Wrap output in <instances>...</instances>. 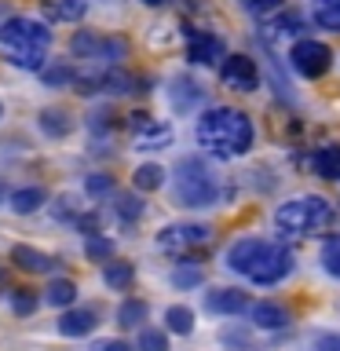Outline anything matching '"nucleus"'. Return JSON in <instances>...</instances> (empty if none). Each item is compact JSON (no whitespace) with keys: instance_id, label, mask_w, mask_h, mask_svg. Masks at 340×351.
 Listing matches in <instances>:
<instances>
[{"instance_id":"obj_1","label":"nucleus","mask_w":340,"mask_h":351,"mask_svg":"<svg viewBox=\"0 0 340 351\" xmlns=\"http://www.w3.org/2000/svg\"><path fill=\"white\" fill-rule=\"evenodd\" d=\"M227 267L252 285H278L293 271V252L282 241L267 238H238L227 249Z\"/></svg>"},{"instance_id":"obj_2","label":"nucleus","mask_w":340,"mask_h":351,"mask_svg":"<svg viewBox=\"0 0 340 351\" xmlns=\"http://www.w3.org/2000/svg\"><path fill=\"white\" fill-rule=\"evenodd\" d=\"M197 143L216 158H241L252 150V121L234 106H212L197 117Z\"/></svg>"},{"instance_id":"obj_3","label":"nucleus","mask_w":340,"mask_h":351,"mask_svg":"<svg viewBox=\"0 0 340 351\" xmlns=\"http://www.w3.org/2000/svg\"><path fill=\"white\" fill-rule=\"evenodd\" d=\"M48 44H51V29L37 19L19 15L0 26V48H4L8 62L19 66V70H40L44 55H48Z\"/></svg>"},{"instance_id":"obj_4","label":"nucleus","mask_w":340,"mask_h":351,"mask_svg":"<svg viewBox=\"0 0 340 351\" xmlns=\"http://www.w3.org/2000/svg\"><path fill=\"white\" fill-rule=\"evenodd\" d=\"M172 186H175L180 205L186 208H212L219 202V194H223L219 176L212 172V165L205 158H183L172 172Z\"/></svg>"},{"instance_id":"obj_5","label":"nucleus","mask_w":340,"mask_h":351,"mask_svg":"<svg viewBox=\"0 0 340 351\" xmlns=\"http://www.w3.org/2000/svg\"><path fill=\"white\" fill-rule=\"evenodd\" d=\"M333 223V205L318 194H307V197H293V202H282L274 208V227L289 238H307V234H318Z\"/></svg>"},{"instance_id":"obj_6","label":"nucleus","mask_w":340,"mask_h":351,"mask_svg":"<svg viewBox=\"0 0 340 351\" xmlns=\"http://www.w3.org/2000/svg\"><path fill=\"white\" fill-rule=\"evenodd\" d=\"M70 51L77 59H88V62H99V66H117L121 59L128 55V44L121 37H103V33H77L70 40Z\"/></svg>"},{"instance_id":"obj_7","label":"nucleus","mask_w":340,"mask_h":351,"mask_svg":"<svg viewBox=\"0 0 340 351\" xmlns=\"http://www.w3.org/2000/svg\"><path fill=\"white\" fill-rule=\"evenodd\" d=\"M208 238H212V227H208V223H194V219H183V223L161 227L158 245H161L165 252H175V256H183V252H194V249L208 245Z\"/></svg>"},{"instance_id":"obj_8","label":"nucleus","mask_w":340,"mask_h":351,"mask_svg":"<svg viewBox=\"0 0 340 351\" xmlns=\"http://www.w3.org/2000/svg\"><path fill=\"white\" fill-rule=\"evenodd\" d=\"M289 62H293V70L300 77L315 81V77H322L329 66H333V51H329L322 40H315V37H300L289 48Z\"/></svg>"},{"instance_id":"obj_9","label":"nucleus","mask_w":340,"mask_h":351,"mask_svg":"<svg viewBox=\"0 0 340 351\" xmlns=\"http://www.w3.org/2000/svg\"><path fill=\"white\" fill-rule=\"evenodd\" d=\"M219 77H223V84L234 88V92H252V88L260 84V70L249 55H227L223 66H219Z\"/></svg>"},{"instance_id":"obj_10","label":"nucleus","mask_w":340,"mask_h":351,"mask_svg":"<svg viewBox=\"0 0 340 351\" xmlns=\"http://www.w3.org/2000/svg\"><path fill=\"white\" fill-rule=\"evenodd\" d=\"M186 55H191V62H197V66H212L216 59H223V44H219V37H212V33H191Z\"/></svg>"},{"instance_id":"obj_11","label":"nucleus","mask_w":340,"mask_h":351,"mask_svg":"<svg viewBox=\"0 0 340 351\" xmlns=\"http://www.w3.org/2000/svg\"><path fill=\"white\" fill-rule=\"evenodd\" d=\"M205 304H208V311H212V315H241V311H249V307H252L249 293H241V289H212Z\"/></svg>"},{"instance_id":"obj_12","label":"nucleus","mask_w":340,"mask_h":351,"mask_svg":"<svg viewBox=\"0 0 340 351\" xmlns=\"http://www.w3.org/2000/svg\"><path fill=\"white\" fill-rule=\"evenodd\" d=\"M95 326H99V315L92 311V307H70V311L59 318V333L62 337H88Z\"/></svg>"},{"instance_id":"obj_13","label":"nucleus","mask_w":340,"mask_h":351,"mask_svg":"<svg viewBox=\"0 0 340 351\" xmlns=\"http://www.w3.org/2000/svg\"><path fill=\"white\" fill-rule=\"evenodd\" d=\"M172 106L180 110V114H191V110L205 99V88L197 84V81H191V77H175V84H172Z\"/></svg>"},{"instance_id":"obj_14","label":"nucleus","mask_w":340,"mask_h":351,"mask_svg":"<svg viewBox=\"0 0 340 351\" xmlns=\"http://www.w3.org/2000/svg\"><path fill=\"white\" fill-rule=\"evenodd\" d=\"M311 169L322 180H340V143H326L311 154Z\"/></svg>"},{"instance_id":"obj_15","label":"nucleus","mask_w":340,"mask_h":351,"mask_svg":"<svg viewBox=\"0 0 340 351\" xmlns=\"http://www.w3.org/2000/svg\"><path fill=\"white\" fill-rule=\"evenodd\" d=\"M40 8L55 22H81L88 15V0H40Z\"/></svg>"},{"instance_id":"obj_16","label":"nucleus","mask_w":340,"mask_h":351,"mask_svg":"<svg viewBox=\"0 0 340 351\" xmlns=\"http://www.w3.org/2000/svg\"><path fill=\"white\" fill-rule=\"evenodd\" d=\"M249 315L260 329H285L289 326V311H285L282 304H252Z\"/></svg>"},{"instance_id":"obj_17","label":"nucleus","mask_w":340,"mask_h":351,"mask_svg":"<svg viewBox=\"0 0 340 351\" xmlns=\"http://www.w3.org/2000/svg\"><path fill=\"white\" fill-rule=\"evenodd\" d=\"M136 143H139V150H158L165 143H172V128L150 117L143 128H136Z\"/></svg>"},{"instance_id":"obj_18","label":"nucleus","mask_w":340,"mask_h":351,"mask_svg":"<svg viewBox=\"0 0 340 351\" xmlns=\"http://www.w3.org/2000/svg\"><path fill=\"white\" fill-rule=\"evenodd\" d=\"M11 260H15L22 271H33V274H44V271H51V267H55V263L44 256V252L29 249V245H15V249H11Z\"/></svg>"},{"instance_id":"obj_19","label":"nucleus","mask_w":340,"mask_h":351,"mask_svg":"<svg viewBox=\"0 0 340 351\" xmlns=\"http://www.w3.org/2000/svg\"><path fill=\"white\" fill-rule=\"evenodd\" d=\"M311 19L315 26L340 33V0H311Z\"/></svg>"},{"instance_id":"obj_20","label":"nucleus","mask_w":340,"mask_h":351,"mask_svg":"<svg viewBox=\"0 0 340 351\" xmlns=\"http://www.w3.org/2000/svg\"><path fill=\"white\" fill-rule=\"evenodd\" d=\"M70 128H73V121H70L66 110H44V114H40V132H44V136L62 139V136H70Z\"/></svg>"},{"instance_id":"obj_21","label":"nucleus","mask_w":340,"mask_h":351,"mask_svg":"<svg viewBox=\"0 0 340 351\" xmlns=\"http://www.w3.org/2000/svg\"><path fill=\"white\" fill-rule=\"evenodd\" d=\"M44 202H48V194H44L40 186H22V191L11 194V208H15V213H22V216L37 213Z\"/></svg>"},{"instance_id":"obj_22","label":"nucleus","mask_w":340,"mask_h":351,"mask_svg":"<svg viewBox=\"0 0 340 351\" xmlns=\"http://www.w3.org/2000/svg\"><path fill=\"white\" fill-rule=\"evenodd\" d=\"M44 300H48L51 307H70L77 300V285L70 278H51L48 289H44Z\"/></svg>"},{"instance_id":"obj_23","label":"nucleus","mask_w":340,"mask_h":351,"mask_svg":"<svg viewBox=\"0 0 340 351\" xmlns=\"http://www.w3.org/2000/svg\"><path fill=\"white\" fill-rule=\"evenodd\" d=\"M202 282H205L202 263H194V260L175 263V271H172V285H175V289H194V285H202Z\"/></svg>"},{"instance_id":"obj_24","label":"nucleus","mask_w":340,"mask_h":351,"mask_svg":"<svg viewBox=\"0 0 340 351\" xmlns=\"http://www.w3.org/2000/svg\"><path fill=\"white\" fill-rule=\"evenodd\" d=\"M103 278H106L110 289H121V293H125L128 285L136 282V267H132V263H125V260H114V263H106Z\"/></svg>"},{"instance_id":"obj_25","label":"nucleus","mask_w":340,"mask_h":351,"mask_svg":"<svg viewBox=\"0 0 340 351\" xmlns=\"http://www.w3.org/2000/svg\"><path fill=\"white\" fill-rule=\"evenodd\" d=\"M165 329H169V333L186 337L194 329V311H191V307H183V304L169 307V311H165Z\"/></svg>"},{"instance_id":"obj_26","label":"nucleus","mask_w":340,"mask_h":351,"mask_svg":"<svg viewBox=\"0 0 340 351\" xmlns=\"http://www.w3.org/2000/svg\"><path fill=\"white\" fill-rule=\"evenodd\" d=\"M161 183H165L161 165H139V169L132 172V186H136V191H158Z\"/></svg>"},{"instance_id":"obj_27","label":"nucleus","mask_w":340,"mask_h":351,"mask_svg":"<svg viewBox=\"0 0 340 351\" xmlns=\"http://www.w3.org/2000/svg\"><path fill=\"white\" fill-rule=\"evenodd\" d=\"M147 322V304L143 300H125L117 307V326H125V329H136Z\"/></svg>"},{"instance_id":"obj_28","label":"nucleus","mask_w":340,"mask_h":351,"mask_svg":"<svg viewBox=\"0 0 340 351\" xmlns=\"http://www.w3.org/2000/svg\"><path fill=\"white\" fill-rule=\"evenodd\" d=\"M117 216L125 219V223H132V219L143 216V202L136 194H117Z\"/></svg>"},{"instance_id":"obj_29","label":"nucleus","mask_w":340,"mask_h":351,"mask_svg":"<svg viewBox=\"0 0 340 351\" xmlns=\"http://www.w3.org/2000/svg\"><path fill=\"white\" fill-rule=\"evenodd\" d=\"M40 77H44V84H48V88H55V84H73V81H77V73H73L66 62H59V66H48V70H44Z\"/></svg>"},{"instance_id":"obj_30","label":"nucleus","mask_w":340,"mask_h":351,"mask_svg":"<svg viewBox=\"0 0 340 351\" xmlns=\"http://www.w3.org/2000/svg\"><path fill=\"white\" fill-rule=\"evenodd\" d=\"M136 351H169V337H165L161 329H143Z\"/></svg>"},{"instance_id":"obj_31","label":"nucleus","mask_w":340,"mask_h":351,"mask_svg":"<svg viewBox=\"0 0 340 351\" xmlns=\"http://www.w3.org/2000/svg\"><path fill=\"white\" fill-rule=\"evenodd\" d=\"M84 252H88V260H110V256H114V241L92 234V238H88V245H84Z\"/></svg>"},{"instance_id":"obj_32","label":"nucleus","mask_w":340,"mask_h":351,"mask_svg":"<svg viewBox=\"0 0 340 351\" xmlns=\"http://www.w3.org/2000/svg\"><path fill=\"white\" fill-rule=\"evenodd\" d=\"M11 311L15 315H33L37 311V296H33V289H15L11 293Z\"/></svg>"},{"instance_id":"obj_33","label":"nucleus","mask_w":340,"mask_h":351,"mask_svg":"<svg viewBox=\"0 0 340 351\" xmlns=\"http://www.w3.org/2000/svg\"><path fill=\"white\" fill-rule=\"evenodd\" d=\"M322 267H326V274L340 278V238L326 241V249H322Z\"/></svg>"},{"instance_id":"obj_34","label":"nucleus","mask_w":340,"mask_h":351,"mask_svg":"<svg viewBox=\"0 0 340 351\" xmlns=\"http://www.w3.org/2000/svg\"><path fill=\"white\" fill-rule=\"evenodd\" d=\"M84 186H88V194H92V197H106V194H114V180H110L106 172H92Z\"/></svg>"},{"instance_id":"obj_35","label":"nucleus","mask_w":340,"mask_h":351,"mask_svg":"<svg viewBox=\"0 0 340 351\" xmlns=\"http://www.w3.org/2000/svg\"><path fill=\"white\" fill-rule=\"evenodd\" d=\"M73 227H77V230H84V234L92 238V234H99V227H103V219H99L95 213H81V216L73 219Z\"/></svg>"},{"instance_id":"obj_36","label":"nucleus","mask_w":340,"mask_h":351,"mask_svg":"<svg viewBox=\"0 0 340 351\" xmlns=\"http://www.w3.org/2000/svg\"><path fill=\"white\" fill-rule=\"evenodd\" d=\"M311 351H340V333H326V337H318Z\"/></svg>"},{"instance_id":"obj_37","label":"nucleus","mask_w":340,"mask_h":351,"mask_svg":"<svg viewBox=\"0 0 340 351\" xmlns=\"http://www.w3.org/2000/svg\"><path fill=\"white\" fill-rule=\"evenodd\" d=\"M55 216H59V219H77L81 213L73 208V202H70V197H59V205H55Z\"/></svg>"},{"instance_id":"obj_38","label":"nucleus","mask_w":340,"mask_h":351,"mask_svg":"<svg viewBox=\"0 0 340 351\" xmlns=\"http://www.w3.org/2000/svg\"><path fill=\"white\" fill-rule=\"evenodd\" d=\"M92 351H136L132 344H125V340H99V344Z\"/></svg>"},{"instance_id":"obj_39","label":"nucleus","mask_w":340,"mask_h":351,"mask_svg":"<svg viewBox=\"0 0 340 351\" xmlns=\"http://www.w3.org/2000/svg\"><path fill=\"white\" fill-rule=\"evenodd\" d=\"M241 4H245L249 11H267V8L278 4V0H241Z\"/></svg>"},{"instance_id":"obj_40","label":"nucleus","mask_w":340,"mask_h":351,"mask_svg":"<svg viewBox=\"0 0 340 351\" xmlns=\"http://www.w3.org/2000/svg\"><path fill=\"white\" fill-rule=\"evenodd\" d=\"M8 289V274H4V267H0V293Z\"/></svg>"},{"instance_id":"obj_41","label":"nucleus","mask_w":340,"mask_h":351,"mask_svg":"<svg viewBox=\"0 0 340 351\" xmlns=\"http://www.w3.org/2000/svg\"><path fill=\"white\" fill-rule=\"evenodd\" d=\"M143 4H150V8H161V4H169V0H143Z\"/></svg>"},{"instance_id":"obj_42","label":"nucleus","mask_w":340,"mask_h":351,"mask_svg":"<svg viewBox=\"0 0 340 351\" xmlns=\"http://www.w3.org/2000/svg\"><path fill=\"white\" fill-rule=\"evenodd\" d=\"M0 197H4V183H0Z\"/></svg>"},{"instance_id":"obj_43","label":"nucleus","mask_w":340,"mask_h":351,"mask_svg":"<svg viewBox=\"0 0 340 351\" xmlns=\"http://www.w3.org/2000/svg\"><path fill=\"white\" fill-rule=\"evenodd\" d=\"M0 114H4V106H0Z\"/></svg>"}]
</instances>
